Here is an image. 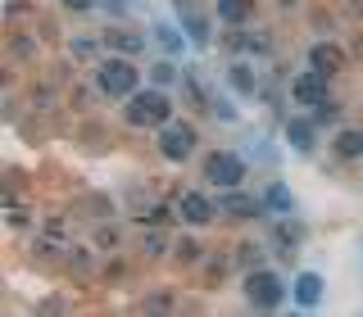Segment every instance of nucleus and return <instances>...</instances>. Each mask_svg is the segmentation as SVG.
<instances>
[{
	"label": "nucleus",
	"instance_id": "f257e3e1",
	"mask_svg": "<svg viewBox=\"0 0 363 317\" xmlns=\"http://www.w3.org/2000/svg\"><path fill=\"white\" fill-rule=\"evenodd\" d=\"M168 118H177V105H173V96H168V86H141V91H132L128 100H123V122L136 132H159Z\"/></svg>",
	"mask_w": 363,
	"mask_h": 317
},
{
	"label": "nucleus",
	"instance_id": "f03ea898",
	"mask_svg": "<svg viewBox=\"0 0 363 317\" xmlns=\"http://www.w3.org/2000/svg\"><path fill=\"white\" fill-rule=\"evenodd\" d=\"M96 91L109 100H128L132 91H141V64L132 54H113L105 50V59L96 64Z\"/></svg>",
	"mask_w": 363,
	"mask_h": 317
},
{
	"label": "nucleus",
	"instance_id": "7ed1b4c3",
	"mask_svg": "<svg viewBox=\"0 0 363 317\" xmlns=\"http://www.w3.org/2000/svg\"><path fill=\"white\" fill-rule=\"evenodd\" d=\"M245 304L250 309H264V313H272V309H281V304L291 299V286H286V277L281 272H272V267H245Z\"/></svg>",
	"mask_w": 363,
	"mask_h": 317
},
{
	"label": "nucleus",
	"instance_id": "20e7f679",
	"mask_svg": "<svg viewBox=\"0 0 363 317\" xmlns=\"http://www.w3.org/2000/svg\"><path fill=\"white\" fill-rule=\"evenodd\" d=\"M155 145L168 163H186V158L200 150V127L191 118H168L164 127L155 132Z\"/></svg>",
	"mask_w": 363,
	"mask_h": 317
},
{
	"label": "nucleus",
	"instance_id": "39448f33",
	"mask_svg": "<svg viewBox=\"0 0 363 317\" xmlns=\"http://www.w3.org/2000/svg\"><path fill=\"white\" fill-rule=\"evenodd\" d=\"M200 177L209 181V186H218V190H232V186H241L250 177V163L236 150H213V154H204Z\"/></svg>",
	"mask_w": 363,
	"mask_h": 317
},
{
	"label": "nucleus",
	"instance_id": "423d86ee",
	"mask_svg": "<svg viewBox=\"0 0 363 317\" xmlns=\"http://www.w3.org/2000/svg\"><path fill=\"white\" fill-rule=\"evenodd\" d=\"M173 213H177L182 226H209L223 209H218V200L204 195V190H182L177 204H173Z\"/></svg>",
	"mask_w": 363,
	"mask_h": 317
},
{
	"label": "nucleus",
	"instance_id": "0eeeda50",
	"mask_svg": "<svg viewBox=\"0 0 363 317\" xmlns=\"http://www.w3.org/2000/svg\"><path fill=\"white\" fill-rule=\"evenodd\" d=\"M323 100H332V77H327V73H318V68H304V73L291 77V105L313 109V105H323Z\"/></svg>",
	"mask_w": 363,
	"mask_h": 317
},
{
	"label": "nucleus",
	"instance_id": "6e6552de",
	"mask_svg": "<svg viewBox=\"0 0 363 317\" xmlns=\"http://www.w3.org/2000/svg\"><path fill=\"white\" fill-rule=\"evenodd\" d=\"M145 41H150V32H132V28H123V18L113 23V28H105L100 32V45L105 50H113V54H145Z\"/></svg>",
	"mask_w": 363,
	"mask_h": 317
},
{
	"label": "nucleus",
	"instance_id": "1a4fd4ad",
	"mask_svg": "<svg viewBox=\"0 0 363 317\" xmlns=\"http://www.w3.org/2000/svg\"><path fill=\"white\" fill-rule=\"evenodd\" d=\"M323 299H327L323 272H300V277L291 281V304H295V309H318Z\"/></svg>",
	"mask_w": 363,
	"mask_h": 317
},
{
	"label": "nucleus",
	"instance_id": "9d476101",
	"mask_svg": "<svg viewBox=\"0 0 363 317\" xmlns=\"http://www.w3.org/2000/svg\"><path fill=\"white\" fill-rule=\"evenodd\" d=\"M218 209L227 218H259L268 204H264V195H245L241 186H232V190H218Z\"/></svg>",
	"mask_w": 363,
	"mask_h": 317
},
{
	"label": "nucleus",
	"instance_id": "9b49d317",
	"mask_svg": "<svg viewBox=\"0 0 363 317\" xmlns=\"http://www.w3.org/2000/svg\"><path fill=\"white\" fill-rule=\"evenodd\" d=\"M345 64H350V54H345V45H340V41H313L309 45V68H318V73L336 77Z\"/></svg>",
	"mask_w": 363,
	"mask_h": 317
},
{
	"label": "nucleus",
	"instance_id": "f8f14e48",
	"mask_svg": "<svg viewBox=\"0 0 363 317\" xmlns=\"http://www.w3.org/2000/svg\"><path fill=\"white\" fill-rule=\"evenodd\" d=\"M286 145L295 154H313L318 150V122L313 113H295V118H286Z\"/></svg>",
	"mask_w": 363,
	"mask_h": 317
},
{
	"label": "nucleus",
	"instance_id": "ddd939ff",
	"mask_svg": "<svg viewBox=\"0 0 363 317\" xmlns=\"http://www.w3.org/2000/svg\"><path fill=\"white\" fill-rule=\"evenodd\" d=\"M227 86H232L241 100H255V91H259V68L250 64V59H232V64H227Z\"/></svg>",
	"mask_w": 363,
	"mask_h": 317
},
{
	"label": "nucleus",
	"instance_id": "4468645a",
	"mask_svg": "<svg viewBox=\"0 0 363 317\" xmlns=\"http://www.w3.org/2000/svg\"><path fill=\"white\" fill-rule=\"evenodd\" d=\"M177 23L191 37V45H209V14H200L196 5H177Z\"/></svg>",
	"mask_w": 363,
	"mask_h": 317
},
{
	"label": "nucleus",
	"instance_id": "2eb2a0df",
	"mask_svg": "<svg viewBox=\"0 0 363 317\" xmlns=\"http://www.w3.org/2000/svg\"><path fill=\"white\" fill-rule=\"evenodd\" d=\"M213 18L227 28H245L255 18V0H213Z\"/></svg>",
	"mask_w": 363,
	"mask_h": 317
},
{
	"label": "nucleus",
	"instance_id": "dca6fc26",
	"mask_svg": "<svg viewBox=\"0 0 363 317\" xmlns=\"http://www.w3.org/2000/svg\"><path fill=\"white\" fill-rule=\"evenodd\" d=\"M223 41H227V50H241V54H268L272 50V41L264 32H241V28H232Z\"/></svg>",
	"mask_w": 363,
	"mask_h": 317
},
{
	"label": "nucleus",
	"instance_id": "f3484780",
	"mask_svg": "<svg viewBox=\"0 0 363 317\" xmlns=\"http://www.w3.org/2000/svg\"><path fill=\"white\" fill-rule=\"evenodd\" d=\"M150 37H155L159 45H164L168 54H182V50L191 45V37L182 32V23H155V28H150Z\"/></svg>",
	"mask_w": 363,
	"mask_h": 317
},
{
	"label": "nucleus",
	"instance_id": "a211bd4d",
	"mask_svg": "<svg viewBox=\"0 0 363 317\" xmlns=\"http://www.w3.org/2000/svg\"><path fill=\"white\" fill-rule=\"evenodd\" d=\"M332 150H336L340 158H363V132H359V127H340V132L332 136Z\"/></svg>",
	"mask_w": 363,
	"mask_h": 317
},
{
	"label": "nucleus",
	"instance_id": "6ab92c4d",
	"mask_svg": "<svg viewBox=\"0 0 363 317\" xmlns=\"http://www.w3.org/2000/svg\"><path fill=\"white\" fill-rule=\"evenodd\" d=\"M264 204H268L272 213H281V218H286V213H295V195L281 186V181H272V186L264 190Z\"/></svg>",
	"mask_w": 363,
	"mask_h": 317
},
{
	"label": "nucleus",
	"instance_id": "aec40b11",
	"mask_svg": "<svg viewBox=\"0 0 363 317\" xmlns=\"http://www.w3.org/2000/svg\"><path fill=\"white\" fill-rule=\"evenodd\" d=\"M150 82H155V86H182V68L173 64V54L150 64Z\"/></svg>",
	"mask_w": 363,
	"mask_h": 317
},
{
	"label": "nucleus",
	"instance_id": "412c9836",
	"mask_svg": "<svg viewBox=\"0 0 363 317\" xmlns=\"http://www.w3.org/2000/svg\"><path fill=\"white\" fill-rule=\"evenodd\" d=\"M200 249H204V245L196 241V236H182V241H173V258L191 267V263H200Z\"/></svg>",
	"mask_w": 363,
	"mask_h": 317
},
{
	"label": "nucleus",
	"instance_id": "4be33fe9",
	"mask_svg": "<svg viewBox=\"0 0 363 317\" xmlns=\"http://www.w3.org/2000/svg\"><path fill=\"white\" fill-rule=\"evenodd\" d=\"M309 113H313L318 127H332V122H340V105H336V100H323V105H313Z\"/></svg>",
	"mask_w": 363,
	"mask_h": 317
},
{
	"label": "nucleus",
	"instance_id": "5701e85b",
	"mask_svg": "<svg viewBox=\"0 0 363 317\" xmlns=\"http://www.w3.org/2000/svg\"><path fill=\"white\" fill-rule=\"evenodd\" d=\"M236 249H241V254H236V258H241V267H259V263H264V254H259V249H264V245L245 241V245H236Z\"/></svg>",
	"mask_w": 363,
	"mask_h": 317
},
{
	"label": "nucleus",
	"instance_id": "b1692460",
	"mask_svg": "<svg viewBox=\"0 0 363 317\" xmlns=\"http://www.w3.org/2000/svg\"><path fill=\"white\" fill-rule=\"evenodd\" d=\"M105 5V14H113V18H128V0H100Z\"/></svg>",
	"mask_w": 363,
	"mask_h": 317
},
{
	"label": "nucleus",
	"instance_id": "393cba45",
	"mask_svg": "<svg viewBox=\"0 0 363 317\" xmlns=\"http://www.w3.org/2000/svg\"><path fill=\"white\" fill-rule=\"evenodd\" d=\"M60 5H64V9H73V14H86V9H96L100 0H60Z\"/></svg>",
	"mask_w": 363,
	"mask_h": 317
},
{
	"label": "nucleus",
	"instance_id": "a878e982",
	"mask_svg": "<svg viewBox=\"0 0 363 317\" xmlns=\"http://www.w3.org/2000/svg\"><path fill=\"white\" fill-rule=\"evenodd\" d=\"M164 249V236H145V254H159Z\"/></svg>",
	"mask_w": 363,
	"mask_h": 317
}]
</instances>
